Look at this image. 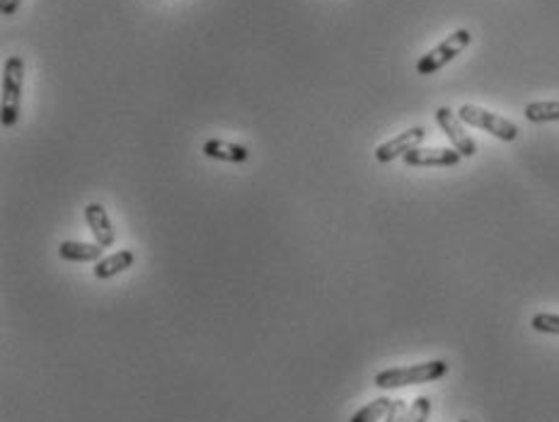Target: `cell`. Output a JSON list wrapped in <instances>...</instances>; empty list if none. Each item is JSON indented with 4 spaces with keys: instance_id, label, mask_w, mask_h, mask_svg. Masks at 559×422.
I'll return each mask as SVG.
<instances>
[{
    "instance_id": "ba28073f",
    "label": "cell",
    "mask_w": 559,
    "mask_h": 422,
    "mask_svg": "<svg viewBox=\"0 0 559 422\" xmlns=\"http://www.w3.org/2000/svg\"><path fill=\"white\" fill-rule=\"evenodd\" d=\"M85 221H88L92 236H95V243H100L102 248H112L114 245V241H117L114 226H112L107 209L102 204H88L85 207Z\"/></svg>"
},
{
    "instance_id": "4fadbf2b",
    "label": "cell",
    "mask_w": 559,
    "mask_h": 422,
    "mask_svg": "<svg viewBox=\"0 0 559 422\" xmlns=\"http://www.w3.org/2000/svg\"><path fill=\"white\" fill-rule=\"evenodd\" d=\"M390 398H376V401H371L368 406H363L359 410V413H354L351 415V420L349 422H378L380 418H385L388 415V410H390Z\"/></svg>"
},
{
    "instance_id": "52a82bcc",
    "label": "cell",
    "mask_w": 559,
    "mask_h": 422,
    "mask_svg": "<svg viewBox=\"0 0 559 422\" xmlns=\"http://www.w3.org/2000/svg\"><path fill=\"white\" fill-rule=\"evenodd\" d=\"M424 127H412L407 129L405 134L395 136L390 141H385L376 148V161L378 163H393L395 158H400V156H407L409 151H414L419 148V144L424 141Z\"/></svg>"
},
{
    "instance_id": "5bb4252c",
    "label": "cell",
    "mask_w": 559,
    "mask_h": 422,
    "mask_svg": "<svg viewBox=\"0 0 559 422\" xmlns=\"http://www.w3.org/2000/svg\"><path fill=\"white\" fill-rule=\"evenodd\" d=\"M533 330L547 333V335H559V316L557 313H535L530 321Z\"/></svg>"
},
{
    "instance_id": "6da1fadb",
    "label": "cell",
    "mask_w": 559,
    "mask_h": 422,
    "mask_svg": "<svg viewBox=\"0 0 559 422\" xmlns=\"http://www.w3.org/2000/svg\"><path fill=\"white\" fill-rule=\"evenodd\" d=\"M446 374H448V364L443 362V359L414 364V367H393V369L376 374V386L385 391L405 389V386H414V384L441 379Z\"/></svg>"
},
{
    "instance_id": "2e32d148",
    "label": "cell",
    "mask_w": 559,
    "mask_h": 422,
    "mask_svg": "<svg viewBox=\"0 0 559 422\" xmlns=\"http://www.w3.org/2000/svg\"><path fill=\"white\" fill-rule=\"evenodd\" d=\"M407 413L409 408L405 401H393V403H390V410L385 415V422H405L407 420Z\"/></svg>"
},
{
    "instance_id": "5b68a950",
    "label": "cell",
    "mask_w": 559,
    "mask_h": 422,
    "mask_svg": "<svg viewBox=\"0 0 559 422\" xmlns=\"http://www.w3.org/2000/svg\"><path fill=\"white\" fill-rule=\"evenodd\" d=\"M436 124L443 129V134L448 136V141L453 144V148H455L463 158H472V156H475L477 144L472 141V136L465 131V127H463V122H460V117L455 112L448 110V107H438V110H436Z\"/></svg>"
},
{
    "instance_id": "9c48e42d",
    "label": "cell",
    "mask_w": 559,
    "mask_h": 422,
    "mask_svg": "<svg viewBox=\"0 0 559 422\" xmlns=\"http://www.w3.org/2000/svg\"><path fill=\"white\" fill-rule=\"evenodd\" d=\"M201 151H204L206 158H213V161L245 163L247 158H250V151H247L245 146L230 144V141H223V139H209Z\"/></svg>"
},
{
    "instance_id": "8992f818",
    "label": "cell",
    "mask_w": 559,
    "mask_h": 422,
    "mask_svg": "<svg viewBox=\"0 0 559 422\" xmlns=\"http://www.w3.org/2000/svg\"><path fill=\"white\" fill-rule=\"evenodd\" d=\"M460 156L455 148H414L407 156H402V161L409 168H453L458 165Z\"/></svg>"
},
{
    "instance_id": "277c9868",
    "label": "cell",
    "mask_w": 559,
    "mask_h": 422,
    "mask_svg": "<svg viewBox=\"0 0 559 422\" xmlns=\"http://www.w3.org/2000/svg\"><path fill=\"white\" fill-rule=\"evenodd\" d=\"M458 117L463 124L484 129L487 134L496 136L499 141H516L518 139V127L513 122L499 117V114H494L489 110H484V107H477V105H463L458 110Z\"/></svg>"
},
{
    "instance_id": "ac0fdd59",
    "label": "cell",
    "mask_w": 559,
    "mask_h": 422,
    "mask_svg": "<svg viewBox=\"0 0 559 422\" xmlns=\"http://www.w3.org/2000/svg\"><path fill=\"white\" fill-rule=\"evenodd\" d=\"M460 422H470V420H460Z\"/></svg>"
},
{
    "instance_id": "7a4b0ae2",
    "label": "cell",
    "mask_w": 559,
    "mask_h": 422,
    "mask_svg": "<svg viewBox=\"0 0 559 422\" xmlns=\"http://www.w3.org/2000/svg\"><path fill=\"white\" fill-rule=\"evenodd\" d=\"M22 80H25V61L20 56H10L3 68V127H15L20 117V97H22Z\"/></svg>"
},
{
    "instance_id": "30bf717a",
    "label": "cell",
    "mask_w": 559,
    "mask_h": 422,
    "mask_svg": "<svg viewBox=\"0 0 559 422\" xmlns=\"http://www.w3.org/2000/svg\"><path fill=\"white\" fill-rule=\"evenodd\" d=\"M104 248L100 243H78V241H63L59 245L61 260L68 262H100Z\"/></svg>"
},
{
    "instance_id": "8fae6325",
    "label": "cell",
    "mask_w": 559,
    "mask_h": 422,
    "mask_svg": "<svg viewBox=\"0 0 559 422\" xmlns=\"http://www.w3.org/2000/svg\"><path fill=\"white\" fill-rule=\"evenodd\" d=\"M134 253L131 250H119L114 255H107L102 257L100 262H95V277L97 279H112L121 274L124 270H129L134 265Z\"/></svg>"
},
{
    "instance_id": "e0dca14e",
    "label": "cell",
    "mask_w": 559,
    "mask_h": 422,
    "mask_svg": "<svg viewBox=\"0 0 559 422\" xmlns=\"http://www.w3.org/2000/svg\"><path fill=\"white\" fill-rule=\"evenodd\" d=\"M20 3L22 0H0V13L5 17H13L17 13V8H20Z\"/></svg>"
},
{
    "instance_id": "7c38bea8",
    "label": "cell",
    "mask_w": 559,
    "mask_h": 422,
    "mask_svg": "<svg viewBox=\"0 0 559 422\" xmlns=\"http://www.w3.org/2000/svg\"><path fill=\"white\" fill-rule=\"evenodd\" d=\"M526 119L533 124H547V122H559V102H530L526 107Z\"/></svg>"
},
{
    "instance_id": "3957f363",
    "label": "cell",
    "mask_w": 559,
    "mask_h": 422,
    "mask_svg": "<svg viewBox=\"0 0 559 422\" xmlns=\"http://www.w3.org/2000/svg\"><path fill=\"white\" fill-rule=\"evenodd\" d=\"M470 42H472V34L468 30H455L451 37H446L438 46H434L417 61V73L419 76H431L436 71H441L443 66H448L455 56H460L463 51L468 49Z\"/></svg>"
},
{
    "instance_id": "9a60e30c",
    "label": "cell",
    "mask_w": 559,
    "mask_h": 422,
    "mask_svg": "<svg viewBox=\"0 0 559 422\" xmlns=\"http://www.w3.org/2000/svg\"><path fill=\"white\" fill-rule=\"evenodd\" d=\"M431 415V401L426 396H419L412 406H409L407 420L405 422H426Z\"/></svg>"
}]
</instances>
